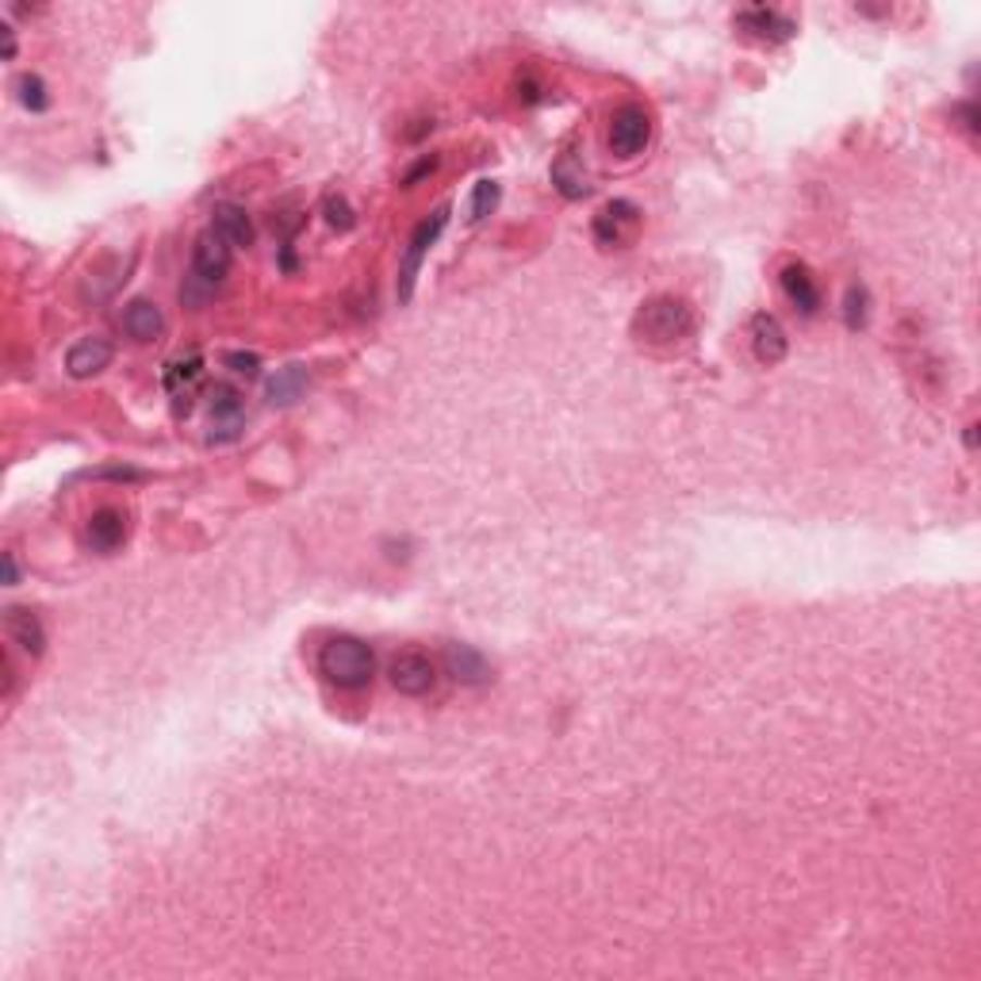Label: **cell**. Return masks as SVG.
Masks as SVG:
<instances>
[{
	"mask_svg": "<svg viewBox=\"0 0 981 981\" xmlns=\"http://www.w3.org/2000/svg\"><path fill=\"white\" fill-rule=\"evenodd\" d=\"M318 671L341 690H365L376 679V652L361 637H330L318 649Z\"/></svg>",
	"mask_w": 981,
	"mask_h": 981,
	"instance_id": "6da1fadb",
	"label": "cell"
},
{
	"mask_svg": "<svg viewBox=\"0 0 981 981\" xmlns=\"http://www.w3.org/2000/svg\"><path fill=\"white\" fill-rule=\"evenodd\" d=\"M633 330H637V338L652 341V345H671V341H682L690 330H694V311H690V303L679 300V295H652V300L637 311Z\"/></svg>",
	"mask_w": 981,
	"mask_h": 981,
	"instance_id": "7a4b0ae2",
	"label": "cell"
},
{
	"mask_svg": "<svg viewBox=\"0 0 981 981\" xmlns=\"http://www.w3.org/2000/svg\"><path fill=\"white\" fill-rule=\"evenodd\" d=\"M449 227V207H438V212L430 215V219H423L418 227H414L411 242H406V257H403V268H399V300H411L414 295V280H418V268H423L426 253H430V246L441 238V230Z\"/></svg>",
	"mask_w": 981,
	"mask_h": 981,
	"instance_id": "3957f363",
	"label": "cell"
},
{
	"mask_svg": "<svg viewBox=\"0 0 981 981\" xmlns=\"http://www.w3.org/2000/svg\"><path fill=\"white\" fill-rule=\"evenodd\" d=\"M652 142V120L641 104H621L609 120V150L617 158H637Z\"/></svg>",
	"mask_w": 981,
	"mask_h": 981,
	"instance_id": "277c9868",
	"label": "cell"
},
{
	"mask_svg": "<svg viewBox=\"0 0 981 981\" xmlns=\"http://www.w3.org/2000/svg\"><path fill=\"white\" fill-rule=\"evenodd\" d=\"M388 679H391V687H395L399 694L423 697V694H430L433 682H438V667H433V659L426 656V652L406 649L388 664Z\"/></svg>",
	"mask_w": 981,
	"mask_h": 981,
	"instance_id": "5b68a950",
	"label": "cell"
},
{
	"mask_svg": "<svg viewBox=\"0 0 981 981\" xmlns=\"http://www.w3.org/2000/svg\"><path fill=\"white\" fill-rule=\"evenodd\" d=\"M230 250H235V246L223 242L215 230L200 235L196 238V246H192V273L200 276L203 285L219 288L223 280H227V273H230V261H235V253Z\"/></svg>",
	"mask_w": 981,
	"mask_h": 981,
	"instance_id": "8992f818",
	"label": "cell"
},
{
	"mask_svg": "<svg viewBox=\"0 0 981 981\" xmlns=\"http://www.w3.org/2000/svg\"><path fill=\"white\" fill-rule=\"evenodd\" d=\"M212 399V445H223V441H235L242 433V391L230 388V383H215L207 391Z\"/></svg>",
	"mask_w": 981,
	"mask_h": 981,
	"instance_id": "52a82bcc",
	"label": "cell"
},
{
	"mask_svg": "<svg viewBox=\"0 0 981 981\" xmlns=\"http://www.w3.org/2000/svg\"><path fill=\"white\" fill-rule=\"evenodd\" d=\"M115 357V349L108 338H81L70 345V353H65V373L74 376V380H92L97 373H104L108 365H112Z\"/></svg>",
	"mask_w": 981,
	"mask_h": 981,
	"instance_id": "ba28073f",
	"label": "cell"
},
{
	"mask_svg": "<svg viewBox=\"0 0 981 981\" xmlns=\"http://www.w3.org/2000/svg\"><path fill=\"white\" fill-rule=\"evenodd\" d=\"M637 223H641L637 203L614 200V203H606L599 215H594V238H599L602 246H621L625 238H633Z\"/></svg>",
	"mask_w": 981,
	"mask_h": 981,
	"instance_id": "9c48e42d",
	"label": "cell"
},
{
	"mask_svg": "<svg viewBox=\"0 0 981 981\" xmlns=\"http://www.w3.org/2000/svg\"><path fill=\"white\" fill-rule=\"evenodd\" d=\"M445 671L461 687H487V682L495 679L487 656L479 649H471V644H445Z\"/></svg>",
	"mask_w": 981,
	"mask_h": 981,
	"instance_id": "30bf717a",
	"label": "cell"
},
{
	"mask_svg": "<svg viewBox=\"0 0 981 981\" xmlns=\"http://www.w3.org/2000/svg\"><path fill=\"white\" fill-rule=\"evenodd\" d=\"M85 541H89L92 552H115L123 541H127V514L115 511V506H100L97 514L85 526Z\"/></svg>",
	"mask_w": 981,
	"mask_h": 981,
	"instance_id": "8fae6325",
	"label": "cell"
},
{
	"mask_svg": "<svg viewBox=\"0 0 981 981\" xmlns=\"http://www.w3.org/2000/svg\"><path fill=\"white\" fill-rule=\"evenodd\" d=\"M787 349H790V338L787 330H782V323L775 315H755L752 318V353L759 365H779L782 357H787Z\"/></svg>",
	"mask_w": 981,
	"mask_h": 981,
	"instance_id": "7c38bea8",
	"label": "cell"
},
{
	"mask_svg": "<svg viewBox=\"0 0 981 981\" xmlns=\"http://www.w3.org/2000/svg\"><path fill=\"white\" fill-rule=\"evenodd\" d=\"M4 633H9V641L20 644L27 656L39 659L42 652H47V629H42L39 614H32L27 606H12L9 614H4Z\"/></svg>",
	"mask_w": 981,
	"mask_h": 981,
	"instance_id": "4fadbf2b",
	"label": "cell"
},
{
	"mask_svg": "<svg viewBox=\"0 0 981 981\" xmlns=\"http://www.w3.org/2000/svg\"><path fill=\"white\" fill-rule=\"evenodd\" d=\"M737 27H744L747 35L767 39V42H787L790 35L797 32L794 20L782 16V12H775V9H744L737 16Z\"/></svg>",
	"mask_w": 981,
	"mask_h": 981,
	"instance_id": "5bb4252c",
	"label": "cell"
},
{
	"mask_svg": "<svg viewBox=\"0 0 981 981\" xmlns=\"http://www.w3.org/2000/svg\"><path fill=\"white\" fill-rule=\"evenodd\" d=\"M123 330H127V338L142 341V345H147V341H158L165 334L162 307H158V303H150V300L127 303V311H123Z\"/></svg>",
	"mask_w": 981,
	"mask_h": 981,
	"instance_id": "9a60e30c",
	"label": "cell"
},
{
	"mask_svg": "<svg viewBox=\"0 0 981 981\" xmlns=\"http://www.w3.org/2000/svg\"><path fill=\"white\" fill-rule=\"evenodd\" d=\"M212 230L223 238V242L235 246V250L253 246V223H250V215H246V207H238V203H219V207H215Z\"/></svg>",
	"mask_w": 981,
	"mask_h": 981,
	"instance_id": "2e32d148",
	"label": "cell"
},
{
	"mask_svg": "<svg viewBox=\"0 0 981 981\" xmlns=\"http://www.w3.org/2000/svg\"><path fill=\"white\" fill-rule=\"evenodd\" d=\"M782 292L790 295V303H794L802 315H817L820 288H817V280H813L809 268H805V265H787V268H782Z\"/></svg>",
	"mask_w": 981,
	"mask_h": 981,
	"instance_id": "e0dca14e",
	"label": "cell"
},
{
	"mask_svg": "<svg viewBox=\"0 0 981 981\" xmlns=\"http://www.w3.org/2000/svg\"><path fill=\"white\" fill-rule=\"evenodd\" d=\"M307 368L303 365H288L280 368V373L268 380V403L273 406H288L295 403V399H303V391H307Z\"/></svg>",
	"mask_w": 981,
	"mask_h": 981,
	"instance_id": "ac0fdd59",
	"label": "cell"
},
{
	"mask_svg": "<svg viewBox=\"0 0 981 981\" xmlns=\"http://www.w3.org/2000/svg\"><path fill=\"white\" fill-rule=\"evenodd\" d=\"M552 185H556L564 196H568V200H583V196L591 192V185H587V173H583V165H579L571 154H564L556 165H552Z\"/></svg>",
	"mask_w": 981,
	"mask_h": 981,
	"instance_id": "d6986e66",
	"label": "cell"
},
{
	"mask_svg": "<svg viewBox=\"0 0 981 981\" xmlns=\"http://www.w3.org/2000/svg\"><path fill=\"white\" fill-rule=\"evenodd\" d=\"M200 373H203V361L200 357L173 361V365L165 368V388H169V395L177 399V406H180V399H185V406H188V388L200 380Z\"/></svg>",
	"mask_w": 981,
	"mask_h": 981,
	"instance_id": "ffe728a7",
	"label": "cell"
},
{
	"mask_svg": "<svg viewBox=\"0 0 981 981\" xmlns=\"http://www.w3.org/2000/svg\"><path fill=\"white\" fill-rule=\"evenodd\" d=\"M16 97H20V104H24L27 112H47L50 108V92H47V85H42L39 74H20L16 77Z\"/></svg>",
	"mask_w": 981,
	"mask_h": 981,
	"instance_id": "44dd1931",
	"label": "cell"
},
{
	"mask_svg": "<svg viewBox=\"0 0 981 981\" xmlns=\"http://www.w3.org/2000/svg\"><path fill=\"white\" fill-rule=\"evenodd\" d=\"M499 207V185L495 180H479L476 188H471V200H468V219L479 223L487 219V215Z\"/></svg>",
	"mask_w": 981,
	"mask_h": 981,
	"instance_id": "7402d4cb",
	"label": "cell"
},
{
	"mask_svg": "<svg viewBox=\"0 0 981 981\" xmlns=\"http://www.w3.org/2000/svg\"><path fill=\"white\" fill-rule=\"evenodd\" d=\"M867 307H870V295L863 285H852L844 295V323L847 330H863L867 326Z\"/></svg>",
	"mask_w": 981,
	"mask_h": 981,
	"instance_id": "603a6c76",
	"label": "cell"
},
{
	"mask_svg": "<svg viewBox=\"0 0 981 981\" xmlns=\"http://www.w3.org/2000/svg\"><path fill=\"white\" fill-rule=\"evenodd\" d=\"M323 215H326V223H330L334 230H353V207H349L345 203V196H326V203H323Z\"/></svg>",
	"mask_w": 981,
	"mask_h": 981,
	"instance_id": "cb8c5ba5",
	"label": "cell"
},
{
	"mask_svg": "<svg viewBox=\"0 0 981 981\" xmlns=\"http://www.w3.org/2000/svg\"><path fill=\"white\" fill-rule=\"evenodd\" d=\"M212 292H215L212 285H203L200 276L188 273V276H185V285H180V303H185V307H203V300H207V295H212Z\"/></svg>",
	"mask_w": 981,
	"mask_h": 981,
	"instance_id": "d4e9b609",
	"label": "cell"
},
{
	"mask_svg": "<svg viewBox=\"0 0 981 981\" xmlns=\"http://www.w3.org/2000/svg\"><path fill=\"white\" fill-rule=\"evenodd\" d=\"M223 365H227L235 376H246V380L261 376V357H257V353H227V357H223Z\"/></svg>",
	"mask_w": 981,
	"mask_h": 981,
	"instance_id": "484cf974",
	"label": "cell"
},
{
	"mask_svg": "<svg viewBox=\"0 0 981 981\" xmlns=\"http://www.w3.org/2000/svg\"><path fill=\"white\" fill-rule=\"evenodd\" d=\"M433 169H438V158H433V154L418 158V162H414L411 169L403 173V185H406V188H411V185H418V180H423V177H430Z\"/></svg>",
	"mask_w": 981,
	"mask_h": 981,
	"instance_id": "4316f807",
	"label": "cell"
},
{
	"mask_svg": "<svg viewBox=\"0 0 981 981\" xmlns=\"http://www.w3.org/2000/svg\"><path fill=\"white\" fill-rule=\"evenodd\" d=\"M955 115H958V120H963V127L970 130V135H978V120H981L978 108H973V104H958V108H955Z\"/></svg>",
	"mask_w": 981,
	"mask_h": 981,
	"instance_id": "83f0119b",
	"label": "cell"
},
{
	"mask_svg": "<svg viewBox=\"0 0 981 981\" xmlns=\"http://www.w3.org/2000/svg\"><path fill=\"white\" fill-rule=\"evenodd\" d=\"M20 583V568H16V556L4 552V587H16Z\"/></svg>",
	"mask_w": 981,
	"mask_h": 981,
	"instance_id": "f1b7e54d",
	"label": "cell"
}]
</instances>
